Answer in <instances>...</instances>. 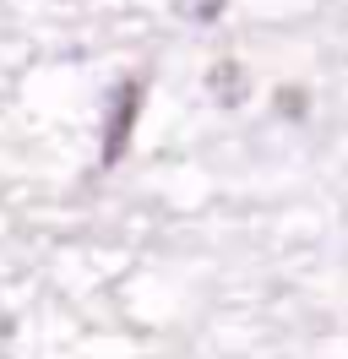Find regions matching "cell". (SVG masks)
Here are the masks:
<instances>
[{
  "instance_id": "3",
  "label": "cell",
  "mask_w": 348,
  "mask_h": 359,
  "mask_svg": "<svg viewBox=\"0 0 348 359\" xmlns=\"http://www.w3.org/2000/svg\"><path fill=\"white\" fill-rule=\"evenodd\" d=\"M223 6H229V0H174V11H180V17H191V22H218V17H223Z\"/></svg>"
},
{
  "instance_id": "2",
  "label": "cell",
  "mask_w": 348,
  "mask_h": 359,
  "mask_svg": "<svg viewBox=\"0 0 348 359\" xmlns=\"http://www.w3.org/2000/svg\"><path fill=\"white\" fill-rule=\"evenodd\" d=\"M213 88H218V98H223V104H239V98H245V76H239L234 60H223V66L213 71Z\"/></svg>"
},
{
  "instance_id": "1",
  "label": "cell",
  "mask_w": 348,
  "mask_h": 359,
  "mask_svg": "<svg viewBox=\"0 0 348 359\" xmlns=\"http://www.w3.org/2000/svg\"><path fill=\"white\" fill-rule=\"evenodd\" d=\"M136 114H142V82L130 76V82H120V88H114V109H109V120H104V169L126 158Z\"/></svg>"
}]
</instances>
